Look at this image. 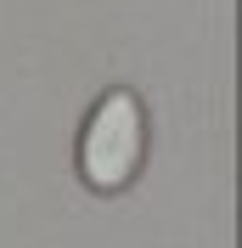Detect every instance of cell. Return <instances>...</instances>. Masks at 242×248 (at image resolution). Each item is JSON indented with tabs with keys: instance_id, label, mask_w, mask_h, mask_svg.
I'll return each instance as SVG.
<instances>
[{
	"instance_id": "obj_1",
	"label": "cell",
	"mask_w": 242,
	"mask_h": 248,
	"mask_svg": "<svg viewBox=\"0 0 242 248\" xmlns=\"http://www.w3.org/2000/svg\"><path fill=\"white\" fill-rule=\"evenodd\" d=\"M74 164H79V181L102 198H119L136 186L141 164H147V108L130 85H113L96 96V108L79 124Z\"/></svg>"
}]
</instances>
